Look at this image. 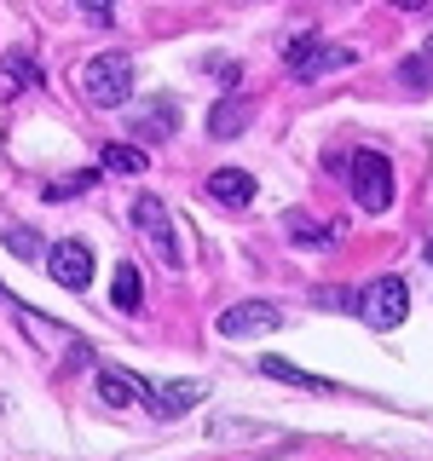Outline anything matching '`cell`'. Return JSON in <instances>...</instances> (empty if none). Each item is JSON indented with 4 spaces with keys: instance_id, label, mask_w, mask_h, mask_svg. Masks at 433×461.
Returning a JSON list of instances; mask_svg holds the SVG:
<instances>
[{
    "instance_id": "cell-11",
    "label": "cell",
    "mask_w": 433,
    "mask_h": 461,
    "mask_svg": "<svg viewBox=\"0 0 433 461\" xmlns=\"http://www.w3.org/2000/svg\"><path fill=\"white\" fill-rule=\"evenodd\" d=\"M208 196L226 202V208H249V202H254V173H243V167L208 173Z\"/></svg>"
},
{
    "instance_id": "cell-1",
    "label": "cell",
    "mask_w": 433,
    "mask_h": 461,
    "mask_svg": "<svg viewBox=\"0 0 433 461\" xmlns=\"http://www.w3.org/2000/svg\"><path fill=\"white\" fill-rule=\"evenodd\" d=\"M76 86H81V98L93 110H122L127 93H134V58H127V52L87 58V64L76 69Z\"/></svg>"
},
{
    "instance_id": "cell-23",
    "label": "cell",
    "mask_w": 433,
    "mask_h": 461,
    "mask_svg": "<svg viewBox=\"0 0 433 461\" xmlns=\"http://www.w3.org/2000/svg\"><path fill=\"white\" fill-rule=\"evenodd\" d=\"M428 259H433V242H428Z\"/></svg>"
},
{
    "instance_id": "cell-4",
    "label": "cell",
    "mask_w": 433,
    "mask_h": 461,
    "mask_svg": "<svg viewBox=\"0 0 433 461\" xmlns=\"http://www.w3.org/2000/svg\"><path fill=\"white\" fill-rule=\"evenodd\" d=\"M283 58H289V69H295L300 81H318V76H329V69L358 64V47H329V41H307V35H300Z\"/></svg>"
},
{
    "instance_id": "cell-16",
    "label": "cell",
    "mask_w": 433,
    "mask_h": 461,
    "mask_svg": "<svg viewBox=\"0 0 433 461\" xmlns=\"http://www.w3.org/2000/svg\"><path fill=\"white\" fill-rule=\"evenodd\" d=\"M105 167L110 173H144V167H151V156H144L139 144H105Z\"/></svg>"
},
{
    "instance_id": "cell-19",
    "label": "cell",
    "mask_w": 433,
    "mask_h": 461,
    "mask_svg": "<svg viewBox=\"0 0 433 461\" xmlns=\"http://www.w3.org/2000/svg\"><path fill=\"white\" fill-rule=\"evenodd\" d=\"M6 249L18 254V259H35V254H41V237H29V230L12 225V230H6Z\"/></svg>"
},
{
    "instance_id": "cell-18",
    "label": "cell",
    "mask_w": 433,
    "mask_h": 461,
    "mask_svg": "<svg viewBox=\"0 0 433 461\" xmlns=\"http://www.w3.org/2000/svg\"><path fill=\"white\" fill-rule=\"evenodd\" d=\"M399 81L416 86V93H433V64H428V58H404V64H399Z\"/></svg>"
},
{
    "instance_id": "cell-20",
    "label": "cell",
    "mask_w": 433,
    "mask_h": 461,
    "mask_svg": "<svg viewBox=\"0 0 433 461\" xmlns=\"http://www.w3.org/2000/svg\"><path fill=\"white\" fill-rule=\"evenodd\" d=\"M81 12H87L93 23H110V0H81Z\"/></svg>"
},
{
    "instance_id": "cell-22",
    "label": "cell",
    "mask_w": 433,
    "mask_h": 461,
    "mask_svg": "<svg viewBox=\"0 0 433 461\" xmlns=\"http://www.w3.org/2000/svg\"><path fill=\"white\" fill-rule=\"evenodd\" d=\"M428 58H433V35H428Z\"/></svg>"
},
{
    "instance_id": "cell-17",
    "label": "cell",
    "mask_w": 433,
    "mask_h": 461,
    "mask_svg": "<svg viewBox=\"0 0 433 461\" xmlns=\"http://www.w3.org/2000/svg\"><path fill=\"white\" fill-rule=\"evenodd\" d=\"M93 185H98V167H81V173H69V179H58L52 191H47V202H69V196L93 191Z\"/></svg>"
},
{
    "instance_id": "cell-7",
    "label": "cell",
    "mask_w": 433,
    "mask_h": 461,
    "mask_svg": "<svg viewBox=\"0 0 433 461\" xmlns=\"http://www.w3.org/2000/svg\"><path fill=\"white\" fill-rule=\"evenodd\" d=\"M278 323H283V312H278V306H266V300H243V306H226V312H220V335H226V340L272 335Z\"/></svg>"
},
{
    "instance_id": "cell-21",
    "label": "cell",
    "mask_w": 433,
    "mask_h": 461,
    "mask_svg": "<svg viewBox=\"0 0 433 461\" xmlns=\"http://www.w3.org/2000/svg\"><path fill=\"white\" fill-rule=\"evenodd\" d=\"M393 6H399V12H422L428 0H393Z\"/></svg>"
},
{
    "instance_id": "cell-13",
    "label": "cell",
    "mask_w": 433,
    "mask_h": 461,
    "mask_svg": "<svg viewBox=\"0 0 433 461\" xmlns=\"http://www.w3.org/2000/svg\"><path fill=\"white\" fill-rule=\"evenodd\" d=\"M139 139H156V133H180V110L168 104V98H156V104H144V115L134 122Z\"/></svg>"
},
{
    "instance_id": "cell-10",
    "label": "cell",
    "mask_w": 433,
    "mask_h": 461,
    "mask_svg": "<svg viewBox=\"0 0 433 461\" xmlns=\"http://www.w3.org/2000/svg\"><path fill=\"white\" fill-rule=\"evenodd\" d=\"M249 122H254V98H249V93H226L220 104L208 110V133H214V139H237Z\"/></svg>"
},
{
    "instance_id": "cell-14",
    "label": "cell",
    "mask_w": 433,
    "mask_h": 461,
    "mask_svg": "<svg viewBox=\"0 0 433 461\" xmlns=\"http://www.w3.org/2000/svg\"><path fill=\"white\" fill-rule=\"evenodd\" d=\"M272 375V381H283V386H300V393H329V381H318V375H307V369H295L289 364V357H266V364H260Z\"/></svg>"
},
{
    "instance_id": "cell-2",
    "label": "cell",
    "mask_w": 433,
    "mask_h": 461,
    "mask_svg": "<svg viewBox=\"0 0 433 461\" xmlns=\"http://www.w3.org/2000/svg\"><path fill=\"white\" fill-rule=\"evenodd\" d=\"M353 202L364 213H387L393 208V162L382 150H358L353 156Z\"/></svg>"
},
{
    "instance_id": "cell-8",
    "label": "cell",
    "mask_w": 433,
    "mask_h": 461,
    "mask_svg": "<svg viewBox=\"0 0 433 461\" xmlns=\"http://www.w3.org/2000/svg\"><path fill=\"white\" fill-rule=\"evenodd\" d=\"M202 398H208V381H168V386H151V415L173 421V415L197 410Z\"/></svg>"
},
{
    "instance_id": "cell-12",
    "label": "cell",
    "mask_w": 433,
    "mask_h": 461,
    "mask_svg": "<svg viewBox=\"0 0 433 461\" xmlns=\"http://www.w3.org/2000/svg\"><path fill=\"white\" fill-rule=\"evenodd\" d=\"M110 300H115V312H139V306H144V277H139L134 259H122V266H115V288H110Z\"/></svg>"
},
{
    "instance_id": "cell-24",
    "label": "cell",
    "mask_w": 433,
    "mask_h": 461,
    "mask_svg": "<svg viewBox=\"0 0 433 461\" xmlns=\"http://www.w3.org/2000/svg\"><path fill=\"white\" fill-rule=\"evenodd\" d=\"M0 294H6V288H0Z\"/></svg>"
},
{
    "instance_id": "cell-6",
    "label": "cell",
    "mask_w": 433,
    "mask_h": 461,
    "mask_svg": "<svg viewBox=\"0 0 433 461\" xmlns=\"http://www.w3.org/2000/svg\"><path fill=\"white\" fill-rule=\"evenodd\" d=\"M47 271H52V283L58 288H81L93 283V249H87L81 237H64V242H52L47 249Z\"/></svg>"
},
{
    "instance_id": "cell-15",
    "label": "cell",
    "mask_w": 433,
    "mask_h": 461,
    "mask_svg": "<svg viewBox=\"0 0 433 461\" xmlns=\"http://www.w3.org/2000/svg\"><path fill=\"white\" fill-rule=\"evenodd\" d=\"M0 69H6V76H12V81H18V86H23V93H35V86H41V81H47V76H41V64H35V58H29L23 47H12V52H0Z\"/></svg>"
},
{
    "instance_id": "cell-9",
    "label": "cell",
    "mask_w": 433,
    "mask_h": 461,
    "mask_svg": "<svg viewBox=\"0 0 433 461\" xmlns=\"http://www.w3.org/2000/svg\"><path fill=\"white\" fill-rule=\"evenodd\" d=\"M98 398H105L110 410H134V403L151 410V386H144L139 375H122V369H98Z\"/></svg>"
},
{
    "instance_id": "cell-3",
    "label": "cell",
    "mask_w": 433,
    "mask_h": 461,
    "mask_svg": "<svg viewBox=\"0 0 433 461\" xmlns=\"http://www.w3.org/2000/svg\"><path fill=\"white\" fill-rule=\"evenodd\" d=\"M404 312H410V288H404V277H375L364 294H358V317H364L370 329H399Z\"/></svg>"
},
{
    "instance_id": "cell-5",
    "label": "cell",
    "mask_w": 433,
    "mask_h": 461,
    "mask_svg": "<svg viewBox=\"0 0 433 461\" xmlns=\"http://www.w3.org/2000/svg\"><path fill=\"white\" fill-rule=\"evenodd\" d=\"M134 225H139V237L151 242V254L162 259V266H180V237H173V220H168V208L156 196H139L134 202Z\"/></svg>"
}]
</instances>
